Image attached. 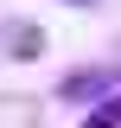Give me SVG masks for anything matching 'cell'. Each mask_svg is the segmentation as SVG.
<instances>
[{
	"instance_id": "obj_1",
	"label": "cell",
	"mask_w": 121,
	"mask_h": 128,
	"mask_svg": "<svg viewBox=\"0 0 121 128\" xmlns=\"http://www.w3.org/2000/svg\"><path fill=\"white\" fill-rule=\"evenodd\" d=\"M115 122H121V96H115V102H108V109H96V115H89V122H83V128H115Z\"/></svg>"
}]
</instances>
